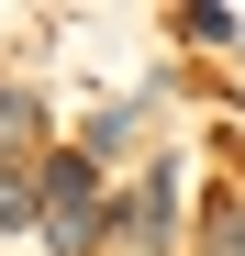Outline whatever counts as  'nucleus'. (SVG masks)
<instances>
[{
    "label": "nucleus",
    "mask_w": 245,
    "mask_h": 256,
    "mask_svg": "<svg viewBox=\"0 0 245 256\" xmlns=\"http://www.w3.org/2000/svg\"><path fill=\"white\" fill-rule=\"evenodd\" d=\"M90 200H100L90 156H56V167H45V245H56V256H90V245H100V212H90Z\"/></svg>",
    "instance_id": "nucleus-1"
},
{
    "label": "nucleus",
    "mask_w": 245,
    "mask_h": 256,
    "mask_svg": "<svg viewBox=\"0 0 245 256\" xmlns=\"http://www.w3.org/2000/svg\"><path fill=\"white\" fill-rule=\"evenodd\" d=\"M22 212H45V190H22V178H0V234H12Z\"/></svg>",
    "instance_id": "nucleus-2"
}]
</instances>
